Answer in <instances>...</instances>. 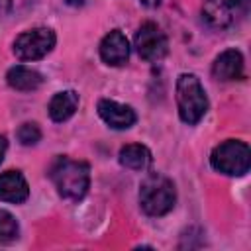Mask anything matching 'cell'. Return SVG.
<instances>
[{"label": "cell", "instance_id": "cell-1", "mask_svg": "<svg viewBox=\"0 0 251 251\" xmlns=\"http://www.w3.org/2000/svg\"><path fill=\"white\" fill-rule=\"evenodd\" d=\"M49 176L63 198L80 200L90 184V167L84 161L57 157L49 169Z\"/></svg>", "mask_w": 251, "mask_h": 251}, {"label": "cell", "instance_id": "cell-2", "mask_svg": "<svg viewBox=\"0 0 251 251\" xmlns=\"http://www.w3.org/2000/svg\"><path fill=\"white\" fill-rule=\"evenodd\" d=\"M176 106L184 124H198L208 112V96L200 78L192 73H182L176 78Z\"/></svg>", "mask_w": 251, "mask_h": 251}, {"label": "cell", "instance_id": "cell-3", "mask_svg": "<svg viewBox=\"0 0 251 251\" xmlns=\"http://www.w3.org/2000/svg\"><path fill=\"white\" fill-rule=\"evenodd\" d=\"M176 202V190L171 178L159 173H151L139 186V204L147 216H165Z\"/></svg>", "mask_w": 251, "mask_h": 251}, {"label": "cell", "instance_id": "cell-4", "mask_svg": "<svg viewBox=\"0 0 251 251\" xmlns=\"http://www.w3.org/2000/svg\"><path fill=\"white\" fill-rule=\"evenodd\" d=\"M210 163L218 173H224L227 176H241L249 171L251 165L249 145L239 139H227L212 151Z\"/></svg>", "mask_w": 251, "mask_h": 251}, {"label": "cell", "instance_id": "cell-5", "mask_svg": "<svg viewBox=\"0 0 251 251\" xmlns=\"http://www.w3.org/2000/svg\"><path fill=\"white\" fill-rule=\"evenodd\" d=\"M55 31L49 27H35L24 31L14 41V53L22 61H37L43 59L55 47Z\"/></svg>", "mask_w": 251, "mask_h": 251}, {"label": "cell", "instance_id": "cell-6", "mask_svg": "<svg viewBox=\"0 0 251 251\" xmlns=\"http://www.w3.org/2000/svg\"><path fill=\"white\" fill-rule=\"evenodd\" d=\"M135 49L143 61L153 63V61H159L167 55L169 41L157 24L145 22L139 25V29L135 33Z\"/></svg>", "mask_w": 251, "mask_h": 251}, {"label": "cell", "instance_id": "cell-7", "mask_svg": "<svg viewBox=\"0 0 251 251\" xmlns=\"http://www.w3.org/2000/svg\"><path fill=\"white\" fill-rule=\"evenodd\" d=\"M249 0H204L202 18L212 27H227L247 12Z\"/></svg>", "mask_w": 251, "mask_h": 251}, {"label": "cell", "instance_id": "cell-8", "mask_svg": "<svg viewBox=\"0 0 251 251\" xmlns=\"http://www.w3.org/2000/svg\"><path fill=\"white\" fill-rule=\"evenodd\" d=\"M96 110H98V116H100L110 127H114V129H127V127H131V126L135 124V120H137V116H135V112H133L131 106L120 104V102L108 100V98L98 100Z\"/></svg>", "mask_w": 251, "mask_h": 251}, {"label": "cell", "instance_id": "cell-9", "mask_svg": "<svg viewBox=\"0 0 251 251\" xmlns=\"http://www.w3.org/2000/svg\"><path fill=\"white\" fill-rule=\"evenodd\" d=\"M100 57L106 65H112V67L124 65L129 57L127 37L120 29H112L110 33H106L104 39L100 41Z\"/></svg>", "mask_w": 251, "mask_h": 251}, {"label": "cell", "instance_id": "cell-10", "mask_svg": "<svg viewBox=\"0 0 251 251\" xmlns=\"http://www.w3.org/2000/svg\"><path fill=\"white\" fill-rule=\"evenodd\" d=\"M243 55L237 51V49H227L224 53H220L212 65V75L214 78L218 80H239L243 78L245 75V69H243Z\"/></svg>", "mask_w": 251, "mask_h": 251}, {"label": "cell", "instance_id": "cell-11", "mask_svg": "<svg viewBox=\"0 0 251 251\" xmlns=\"http://www.w3.org/2000/svg\"><path fill=\"white\" fill-rule=\"evenodd\" d=\"M27 196H29V186L20 171H8L0 175V200L2 202L22 204L27 200Z\"/></svg>", "mask_w": 251, "mask_h": 251}, {"label": "cell", "instance_id": "cell-12", "mask_svg": "<svg viewBox=\"0 0 251 251\" xmlns=\"http://www.w3.org/2000/svg\"><path fill=\"white\" fill-rule=\"evenodd\" d=\"M6 80L12 88L16 90H22V92H29V90H35L41 86L43 82V76L29 69V67H24V65H16L12 67L8 73H6Z\"/></svg>", "mask_w": 251, "mask_h": 251}, {"label": "cell", "instance_id": "cell-13", "mask_svg": "<svg viewBox=\"0 0 251 251\" xmlns=\"http://www.w3.org/2000/svg\"><path fill=\"white\" fill-rule=\"evenodd\" d=\"M76 106H78V94L75 90L57 92L49 102V116L53 122H65L76 112Z\"/></svg>", "mask_w": 251, "mask_h": 251}, {"label": "cell", "instance_id": "cell-14", "mask_svg": "<svg viewBox=\"0 0 251 251\" xmlns=\"http://www.w3.org/2000/svg\"><path fill=\"white\" fill-rule=\"evenodd\" d=\"M120 163L131 171H145L151 165V151L141 143H129L120 149Z\"/></svg>", "mask_w": 251, "mask_h": 251}, {"label": "cell", "instance_id": "cell-15", "mask_svg": "<svg viewBox=\"0 0 251 251\" xmlns=\"http://www.w3.org/2000/svg\"><path fill=\"white\" fill-rule=\"evenodd\" d=\"M18 231H20V226H18L16 218L10 212L0 210V243L14 241L18 237Z\"/></svg>", "mask_w": 251, "mask_h": 251}, {"label": "cell", "instance_id": "cell-16", "mask_svg": "<svg viewBox=\"0 0 251 251\" xmlns=\"http://www.w3.org/2000/svg\"><path fill=\"white\" fill-rule=\"evenodd\" d=\"M18 139L22 145H35L41 139V129L33 122H25L18 127Z\"/></svg>", "mask_w": 251, "mask_h": 251}, {"label": "cell", "instance_id": "cell-17", "mask_svg": "<svg viewBox=\"0 0 251 251\" xmlns=\"http://www.w3.org/2000/svg\"><path fill=\"white\" fill-rule=\"evenodd\" d=\"M6 149H8V141H6V137H4V135H0V163L4 161Z\"/></svg>", "mask_w": 251, "mask_h": 251}, {"label": "cell", "instance_id": "cell-18", "mask_svg": "<svg viewBox=\"0 0 251 251\" xmlns=\"http://www.w3.org/2000/svg\"><path fill=\"white\" fill-rule=\"evenodd\" d=\"M67 4H71V6H82L84 0H67Z\"/></svg>", "mask_w": 251, "mask_h": 251}]
</instances>
